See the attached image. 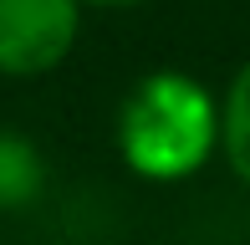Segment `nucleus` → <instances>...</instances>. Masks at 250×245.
Instances as JSON below:
<instances>
[{"label":"nucleus","instance_id":"1","mask_svg":"<svg viewBox=\"0 0 250 245\" xmlns=\"http://www.w3.org/2000/svg\"><path fill=\"white\" fill-rule=\"evenodd\" d=\"M220 148V102L184 72H148L118 107V153L138 179L174 184Z\"/></svg>","mask_w":250,"mask_h":245},{"label":"nucleus","instance_id":"2","mask_svg":"<svg viewBox=\"0 0 250 245\" xmlns=\"http://www.w3.org/2000/svg\"><path fill=\"white\" fill-rule=\"evenodd\" d=\"M82 0H0V77H46L77 51Z\"/></svg>","mask_w":250,"mask_h":245},{"label":"nucleus","instance_id":"3","mask_svg":"<svg viewBox=\"0 0 250 245\" xmlns=\"http://www.w3.org/2000/svg\"><path fill=\"white\" fill-rule=\"evenodd\" d=\"M46 189V159L16 128H0V209L16 215Z\"/></svg>","mask_w":250,"mask_h":245},{"label":"nucleus","instance_id":"4","mask_svg":"<svg viewBox=\"0 0 250 245\" xmlns=\"http://www.w3.org/2000/svg\"><path fill=\"white\" fill-rule=\"evenodd\" d=\"M220 153L235 179L250 184V57L235 66L230 87L220 97Z\"/></svg>","mask_w":250,"mask_h":245},{"label":"nucleus","instance_id":"5","mask_svg":"<svg viewBox=\"0 0 250 245\" xmlns=\"http://www.w3.org/2000/svg\"><path fill=\"white\" fill-rule=\"evenodd\" d=\"M82 5H97V10H128V5H143V0H82Z\"/></svg>","mask_w":250,"mask_h":245}]
</instances>
